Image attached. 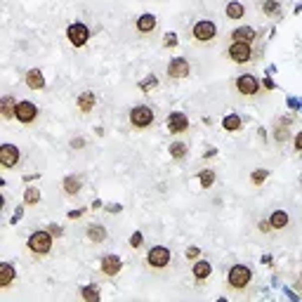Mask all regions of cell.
Listing matches in <instances>:
<instances>
[{
	"label": "cell",
	"mask_w": 302,
	"mask_h": 302,
	"mask_svg": "<svg viewBox=\"0 0 302 302\" xmlns=\"http://www.w3.org/2000/svg\"><path fill=\"white\" fill-rule=\"evenodd\" d=\"M28 250L33 253V255H38V258H43V255H47L50 250H52V234H50V229H40V231H33L31 236H28Z\"/></svg>",
	"instance_id": "cell-1"
},
{
	"label": "cell",
	"mask_w": 302,
	"mask_h": 302,
	"mask_svg": "<svg viewBox=\"0 0 302 302\" xmlns=\"http://www.w3.org/2000/svg\"><path fill=\"white\" fill-rule=\"evenodd\" d=\"M250 281H253V272L246 265H234L227 274V284L231 291H246Z\"/></svg>",
	"instance_id": "cell-2"
},
{
	"label": "cell",
	"mask_w": 302,
	"mask_h": 302,
	"mask_svg": "<svg viewBox=\"0 0 302 302\" xmlns=\"http://www.w3.org/2000/svg\"><path fill=\"white\" fill-rule=\"evenodd\" d=\"M147 265L153 267V269H163V267L170 265V250L165 246H153V248L147 253Z\"/></svg>",
	"instance_id": "cell-3"
},
{
	"label": "cell",
	"mask_w": 302,
	"mask_h": 302,
	"mask_svg": "<svg viewBox=\"0 0 302 302\" xmlns=\"http://www.w3.org/2000/svg\"><path fill=\"white\" fill-rule=\"evenodd\" d=\"M66 38H69V43H71L73 47H83V45L90 40V28L85 26V24L76 21V24H71V26L66 28Z\"/></svg>",
	"instance_id": "cell-4"
},
{
	"label": "cell",
	"mask_w": 302,
	"mask_h": 302,
	"mask_svg": "<svg viewBox=\"0 0 302 302\" xmlns=\"http://www.w3.org/2000/svg\"><path fill=\"white\" fill-rule=\"evenodd\" d=\"M217 36V26H215V21L210 19H201V21H196L194 24V38L198 43H208V40H213Z\"/></svg>",
	"instance_id": "cell-5"
},
{
	"label": "cell",
	"mask_w": 302,
	"mask_h": 302,
	"mask_svg": "<svg viewBox=\"0 0 302 302\" xmlns=\"http://www.w3.org/2000/svg\"><path fill=\"white\" fill-rule=\"evenodd\" d=\"M227 57L236 64H246L253 57V47H250V43H231L229 50H227Z\"/></svg>",
	"instance_id": "cell-6"
},
{
	"label": "cell",
	"mask_w": 302,
	"mask_h": 302,
	"mask_svg": "<svg viewBox=\"0 0 302 302\" xmlns=\"http://www.w3.org/2000/svg\"><path fill=\"white\" fill-rule=\"evenodd\" d=\"M130 123H133L135 128H149V125L153 123V111H151L149 107H144V104L133 107V111H130Z\"/></svg>",
	"instance_id": "cell-7"
},
{
	"label": "cell",
	"mask_w": 302,
	"mask_h": 302,
	"mask_svg": "<svg viewBox=\"0 0 302 302\" xmlns=\"http://www.w3.org/2000/svg\"><path fill=\"white\" fill-rule=\"evenodd\" d=\"M236 90H239V95H243V97H253V95H258L260 83L253 73H243V76L236 78Z\"/></svg>",
	"instance_id": "cell-8"
},
{
	"label": "cell",
	"mask_w": 302,
	"mask_h": 302,
	"mask_svg": "<svg viewBox=\"0 0 302 302\" xmlns=\"http://www.w3.org/2000/svg\"><path fill=\"white\" fill-rule=\"evenodd\" d=\"M14 118H17L19 123H33L38 118V107L33 104V102H28V99H24V102H19L17 104V114H14Z\"/></svg>",
	"instance_id": "cell-9"
},
{
	"label": "cell",
	"mask_w": 302,
	"mask_h": 302,
	"mask_svg": "<svg viewBox=\"0 0 302 302\" xmlns=\"http://www.w3.org/2000/svg\"><path fill=\"white\" fill-rule=\"evenodd\" d=\"M165 125H168V130H170L172 135L187 133L189 118H187V114H182V111H172V114L165 118Z\"/></svg>",
	"instance_id": "cell-10"
},
{
	"label": "cell",
	"mask_w": 302,
	"mask_h": 302,
	"mask_svg": "<svg viewBox=\"0 0 302 302\" xmlns=\"http://www.w3.org/2000/svg\"><path fill=\"white\" fill-rule=\"evenodd\" d=\"M189 73H191V66L184 57H175V59H170L168 64V76L170 78H187Z\"/></svg>",
	"instance_id": "cell-11"
},
{
	"label": "cell",
	"mask_w": 302,
	"mask_h": 302,
	"mask_svg": "<svg viewBox=\"0 0 302 302\" xmlns=\"http://www.w3.org/2000/svg\"><path fill=\"white\" fill-rule=\"evenodd\" d=\"M99 269H102V274H104V276L114 279V276H118V272L123 269V262H121V258H118V255H104V258H102V265H99Z\"/></svg>",
	"instance_id": "cell-12"
},
{
	"label": "cell",
	"mask_w": 302,
	"mask_h": 302,
	"mask_svg": "<svg viewBox=\"0 0 302 302\" xmlns=\"http://www.w3.org/2000/svg\"><path fill=\"white\" fill-rule=\"evenodd\" d=\"M0 163H2V168H14L19 163V149L14 144H2L0 147Z\"/></svg>",
	"instance_id": "cell-13"
},
{
	"label": "cell",
	"mask_w": 302,
	"mask_h": 302,
	"mask_svg": "<svg viewBox=\"0 0 302 302\" xmlns=\"http://www.w3.org/2000/svg\"><path fill=\"white\" fill-rule=\"evenodd\" d=\"M191 272H194L196 281H205L208 276L213 274V265H210L208 260H196L194 265H191Z\"/></svg>",
	"instance_id": "cell-14"
},
{
	"label": "cell",
	"mask_w": 302,
	"mask_h": 302,
	"mask_svg": "<svg viewBox=\"0 0 302 302\" xmlns=\"http://www.w3.org/2000/svg\"><path fill=\"white\" fill-rule=\"evenodd\" d=\"M231 40L234 43H253L255 40V28L253 26H239L231 31Z\"/></svg>",
	"instance_id": "cell-15"
},
{
	"label": "cell",
	"mask_w": 302,
	"mask_h": 302,
	"mask_svg": "<svg viewBox=\"0 0 302 302\" xmlns=\"http://www.w3.org/2000/svg\"><path fill=\"white\" fill-rule=\"evenodd\" d=\"M17 99L12 97V95H5L2 97V102H0V114H2V118H14V114H17Z\"/></svg>",
	"instance_id": "cell-16"
},
{
	"label": "cell",
	"mask_w": 302,
	"mask_h": 302,
	"mask_svg": "<svg viewBox=\"0 0 302 302\" xmlns=\"http://www.w3.org/2000/svg\"><path fill=\"white\" fill-rule=\"evenodd\" d=\"M17 279V272H14V267L9 265V262H2L0 265V288H7L12 281Z\"/></svg>",
	"instance_id": "cell-17"
},
{
	"label": "cell",
	"mask_w": 302,
	"mask_h": 302,
	"mask_svg": "<svg viewBox=\"0 0 302 302\" xmlns=\"http://www.w3.org/2000/svg\"><path fill=\"white\" fill-rule=\"evenodd\" d=\"M26 85L31 90H43L45 88V76L40 69H31V71L26 73Z\"/></svg>",
	"instance_id": "cell-18"
},
{
	"label": "cell",
	"mask_w": 302,
	"mask_h": 302,
	"mask_svg": "<svg viewBox=\"0 0 302 302\" xmlns=\"http://www.w3.org/2000/svg\"><path fill=\"white\" fill-rule=\"evenodd\" d=\"M88 239L92 241V243H104V241H107V229H104V224H90Z\"/></svg>",
	"instance_id": "cell-19"
},
{
	"label": "cell",
	"mask_w": 302,
	"mask_h": 302,
	"mask_svg": "<svg viewBox=\"0 0 302 302\" xmlns=\"http://www.w3.org/2000/svg\"><path fill=\"white\" fill-rule=\"evenodd\" d=\"M95 104H97L95 92H83V95L78 97V109L83 111V114H90V111L95 109Z\"/></svg>",
	"instance_id": "cell-20"
},
{
	"label": "cell",
	"mask_w": 302,
	"mask_h": 302,
	"mask_svg": "<svg viewBox=\"0 0 302 302\" xmlns=\"http://www.w3.org/2000/svg\"><path fill=\"white\" fill-rule=\"evenodd\" d=\"M153 28H156V17H153V14L147 12V14H142V17L137 19V31H140V33H151Z\"/></svg>",
	"instance_id": "cell-21"
},
{
	"label": "cell",
	"mask_w": 302,
	"mask_h": 302,
	"mask_svg": "<svg viewBox=\"0 0 302 302\" xmlns=\"http://www.w3.org/2000/svg\"><path fill=\"white\" fill-rule=\"evenodd\" d=\"M224 12H227V19H243V14H246V7L241 5L239 0H231V2H227Z\"/></svg>",
	"instance_id": "cell-22"
},
{
	"label": "cell",
	"mask_w": 302,
	"mask_h": 302,
	"mask_svg": "<svg viewBox=\"0 0 302 302\" xmlns=\"http://www.w3.org/2000/svg\"><path fill=\"white\" fill-rule=\"evenodd\" d=\"M241 125H243V121H241L239 114H227L222 121V128L227 130V133H236V130H241Z\"/></svg>",
	"instance_id": "cell-23"
},
{
	"label": "cell",
	"mask_w": 302,
	"mask_h": 302,
	"mask_svg": "<svg viewBox=\"0 0 302 302\" xmlns=\"http://www.w3.org/2000/svg\"><path fill=\"white\" fill-rule=\"evenodd\" d=\"M62 187H64V191H66L69 196H76L80 191V187H83V179L76 177V175H69V177L64 179Z\"/></svg>",
	"instance_id": "cell-24"
},
{
	"label": "cell",
	"mask_w": 302,
	"mask_h": 302,
	"mask_svg": "<svg viewBox=\"0 0 302 302\" xmlns=\"http://www.w3.org/2000/svg\"><path fill=\"white\" fill-rule=\"evenodd\" d=\"M269 224H272V229H284V227H288V213L286 210H274L272 217H269Z\"/></svg>",
	"instance_id": "cell-25"
},
{
	"label": "cell",
	"mask_w": 302,
	"mask_h": 302,
	"mask_svg": "<svg viewBox=\"0 0 302 302\" xmlns=\"http://www.w3.org/2000/svg\"><path fill=\"white\" fill-rule=\"evenodd\" d=\"M80 295H83L85 302H99V298H102L97 286H83V288H80Z\"/></svg>",
	"instance_id": "cell-26"
},
{
	"label": "cell",
	"mask_w": 302,
	"mask_h": 302,
	"mask_svg": "<svg viewBox=\"0 0 302 302\" xmlns=\"http://www.w3.org/2000/svg\"><path fill=\"white\" fill-rule=\"evenodd\" d=\"M40 201V189L38 187H28L26 191H24V203L26 205H33Z\"/></svg>",
	"instance_id": "cell-27"
},
{
	"label": "cell",
	"mask_w": 302,
	"mask_h": 302,
	"mask_svg": "<svg viewBox=\"0 0 302 302\" xmlns=\"http://www.w3.org/2000/svg\"><path fill=\"white\" fill-rule=\"evenodd\" d=\"M170 156H172V158H184V156H187V144H182V142H175V144H170Z\"/></svg>",
	"instance_id": "cell-28"
},
{
	"label": "cell",
	"mask_w": 302,
	"mask_h": 302,
	"mask_svg": "<svg viewBox=\"0 0 302 302\" xmlns=\"http://www.w3.org/2000/svg\"><path fill=\"white\" fill-rule=\"evenodd\" d=\"M198 182H201V187H203V189L213 187V182H215V170H203V172L198 175Z\"/></svg>",
	"instance_id": "cell-29"
},
{
	"label": "cell",
	"mask_w": 302,
	"mask_h": 302,
	"mask_svg": "<svg viewBox=\"0 0 302 302\" xmlns=\"http://www.w3.org/2000/svg\"><path fill=\"white\" fill-rule=\"evenodd\" d=\"M269 177V170H265V168H258L253 175H250V179H253V184H262L265 179Z\"/></svg>",
	"instance_id": "cell-30"
},
{
	"label": "cell",
	"mask_w": 302,
	"mask_h": 302,
	"mask_svg": "<svg viewBox=\"0 0 302 302\" xmlns=\"http://www.w3.org/2000/svg\"><path fill=\"white\" fill-rule=\"evenodd\" d=\"M262 9H265V14H279V2L276 0H265L262 2Z\"/></svg>",
	"instance_id": "cell-31"
},
{
	"label": "cell",
	"mask_w": 302,
	"mask_h": 302,
	"mask_svg": "<svg viewBox=\"0 0 302 302\" xmlns=\"http://www.w3.org/2000/svg\"><path fill=\"white\" fill-rule=\"evenodd\" d=\"M156 85H158V80H156V76H149V78H144L142 83H140V88H142L144 92H147V90H153Z\"/></svg>",
	"instance_id": "cell-32"
},
{
	"label": "cell",
	"mask_w": 302,
	"mask_h": 302,
	"mask_svg": "<svg viewBox=\"0 0 302 302\" xmlns=\"http://www.w3.org/2000/svg\"><path fill=\"white\" fill-rule=\"evenodd\" d=\"M142 241H144L142 231H135L133 236H130V246H133V248H140V246H142Z\"/></svg>",
	"instance_id": "cell-33"
},
{
	"label": "cell",
	"mask_w": 302,
	"mask_h": 302,
	"mask_svg": "<svg viewBox=\"0 0 302 302\" xmlns=\"http://www.w3.org/2000/svg\"><path fill=\"white\" fill-rule=\"evenodd\" d=\"M198 255H201V250L196 248V246H191V248L184 250V258L187 260H198Z\"/></svg>",
	"instance_id": "cell-34"
},
{
	"label": "cell",
	"mask_w": 302,
	"mask_h": 302,
	"mask_svg": "<svg viewBox=\"0 0 302 302\" xmlns=\"http://www.w3.org/2000/svg\"><path fill=\"white\" fill-rule=\"evenodd\" d=\"M165 40H163V45H165V47H175V45H177V36H175V33H165Z\"/></svg>",
	"instance_id": "cell-35"
},
{
	"label": "cell",
	"mask_w": 302,
	"mask_h": 302,
	"mask_svg": "<svg viewBox=\"0 0 302 302\" xmlns=\"http://www.w3.org/2000/svg\"><path fill=\"white\" fill-rule=\"evenodd\" d=\"M276 142L281 144V142H286V137H288V133H286V128H281V125H279V128H276Z\"/></svg>",
	"instance_id": "cell-36"
},
{
	"label": "cell",
	"mask_w": 302,
	"mask_h": 302,
	"mask_svg": "<svg viewBox=\"0 0 302 302\" xmlns=\"http://www.w3.org/2000/svg\"><path fill=\"white\" fill-rule=\"evenodd\" d=\"M258 229L262 231V234H269V231H272V224H269V220H260V222H258Z\"/></svg>",
	"instance_id": "cell-37"
},
{
	"label": "cell",
	"mask_w": 302,
	"mask_h": 302,
	"mask_svg": "<svg viewBox=\"0 0 302 302\" xmlns=\"http://www.w3.org/2000/svg\"><path fill=\"white\" fill-rule=\"evenodd\" d=\"M104 210H107V213H121V210H123V205H121V203H107Z\"/></svg>",
	"instance_id": "cell-38"
},
{
	"label": "cell",
	"mask_w": 302,
	"mask_h": 302,
	"mask_svg": "<svg viewBox=\"0 0 302 302\" xmlns=\"http://www.w3.org/2000/svg\"><path fill=\"white\" fill-rule=\"evenodd\" d=\"M293 147H295V151H298V153H302V133H298V135H295V142H293Z\"/></svg>",
	"instance_id": "cell-39"
},
{
	"label": "cell",
	"mask_w": 302,
	"mask_h": 302,
	"mask_svg": "<svg viewBox=\"0 0 302 302\" xmlns=\"http://www.w3.org/2000/svg\"><path fill=\"white\" fill-rule=\"evenodd\" d=\"M71 147L73 149H83V147H85V140H83V137H76V140H71Z\"/></svg>",
	"instance_id": "cell-40"
},
{
	"label": "cell",
	"mask_w": 302,
	"mask_h": 302,
	"mask_svg": "<svg viewBox=\"0 0 302 302\" xmlns=\"http://www.w3.org/2000/svg\"><path fill=\"white\" fill-rule=\"evenodd\" d=\"M50 234H52V236H62L64 231H62V227H59V224H50Z\"/></svg>",
	"instance_id": "cell-41"
},
{
	"label": "cell",
	"mask_w": 302,
	"mask_h": 302,
	"mask_svg": "<svg viewBox=\"0 0 302 302\" xmlns=\"http://www.w3.org/2000/svg\"><path fill=\"white\" fill-rule=\"evenodd\" d=\"M21 215H24V208H17V213L12 215V224L17 222V220H21Z\"/></svg>",
	"instance_id": "cell-42"
},
{
	"label": "cell",
	"mask_w": 302,
	"mask_h": 302,
	"mask_svg": "<svg viewBox=\"0 0 302 302\" xmlns=\"http://www.w3.org/2000/svg\"><path fill=\"white\" fill-rule=\"evenodd\" d=\"M80 215H83V210H71V213H69V217H71V220H78Z\"/></svg>",
	"instance_id": "cell-43"
},
{
	"label": "cell",
	"mask_w": 302,
	"mask_h": 302,
	"mask_svg": "<svg viewBox=\"0 0 302 302\" xmlns=\"http://www.w3.org/2000/svg\"><path fill=\"white\" fill-rule=\"evenodd\" d=\"M265 88L272 90V88H274V80H272V78H265Z\"/></svg>",
	"instance_id": "cell-44"
}]
</instances>
